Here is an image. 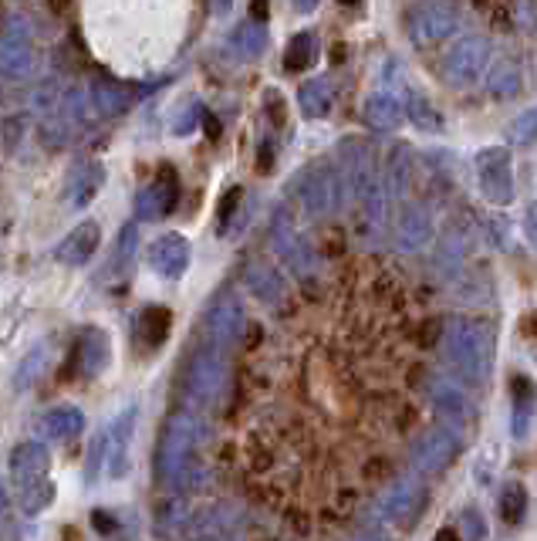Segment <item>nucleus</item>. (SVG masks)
I'll return each instance as SVG.
<instances>
[{
    "mask_svg": "<svg viewBox=\"0 0 537 541\" xmlns=\"http://www.w3.org/2000/svg\"><path fill=\"white\" fill-rule=\"evenodd\" d=\"M487 65H490V41L470 34V38L456 41L450 48V55L443 58V75H446V82H450V85L467 88V85L477 82L483 72H487Z\"/></svg>",
    "mask_w": 537,
    "mask_h": 541,
    "instance_id": "1a4fd4ad",
    "label": "nucleus"
},
{
    "mask_svg": "<svg viewBox=\"0 0 537 541\" xmlns=\"http://www.w3.org/2000/svg\"><path fill=\"white\" fill-rule=\"evenodd\" d=\"M176 200H179V180H176V173H173V170H163V173L156 176V180L146 183V186L139 190V197H136V217H139V220H159V217L173 214Z\"/></svg>",
    "mask_w": 537,
    "mask_h": 541,
    "instance_id": "f3484780",
    "label": "nucleus"
},
{
    "mask_svg": "<svg viewBox=\"0 0 537 541\" xmlns=\"http://www.w3.org/2000/svg\"><path fill=\"white\" fill-rule=\"evenodd\" d=\"M510 399H514V416H510V430L517 440H527L534 423V406H537V386L527 376L510 379Z\"/></svg>",
    "mask_w": 537,
    "mask_h": 541,
    "instance_id": "a878e982",
    "label": "nucleus"
},
{
    "mask_svg": "<svg viewBox=\"0 0 537 541\" xmlns=\"http://www.w3.org/2000/svg\"><path fill=\"white\" fill-rule=\"evenodd\" d=\"M44 366H48V342L34 345L31 356H24V362L17 366V372H14V389H17V393H24V389H31L34 383H38Z\"/></svg>",
    "mask_w": 537,
    "mask_h": 541,
    "instance_id": "c9c22d12",
    "label": "nucleus"
},
{
    "mask_svg": "<svg viewBox=\"0 0 537 541\" xmlns=\"http://www.w3.org/2000/svg\"><path fill=\"white\" fill-rule=\"evenodd\" d=\"M524 234H527V241L537 247V200L524 210Z\"/></svg>",
    "mask_w": 537,
    "mask_h": 541,
    "instance_id": "79ce46f5",
    "label": "nucleus"
},
{
    "mask_svg": "<svg viewBox=\"0 0 537 541\" xmlns=\"http://www.w3.org/2000/svg\"><path fill=\"white\" fill-rule=\"evenodd\" d=\"M203 105L196 102V99H186L183 105H179V112H176V119H173V132L176 136H190V132L200 126V119H203Z\"/></svg>",
    "mask_w": 537,
    "mask_h": 541,
    "instance_id": "58836bf2",
    "label": "nucleus"
},
{
    "mask_svg": "<svg viewBox=\"0 0 537 541\" xmlns=\"http://www.w3.org/2000/svg\"><path fill=\"white\" fill-rule=\"evenodd\" d=\"M460 28V11L450 0H426L409 14V38L419 48H433Z\"/></svg>",
    "mask_w": 537,
    "mask_h": 541,
    "instance_id": "6e6552de",
    "label": "nucleus"
},
{
    "mask_svg": "<svg viewBox=\"0 0 537 541\" xmlns=\"http://www.w3.org/2000/svg\"><path fill=\"white\" fill-rule=\"evenodd\" d=\"M234 48H237L244 58H257V55H261V51L267 48V31H264V24H257V21L240 24L237 34H234Z\"/></svg>",
    "mask_w": 537,
    "mask_h": 541,
    "instance_id": "4c0bfd02",
    "label": "nucleus"
},
{
    "mask_svg": "<svg viewBox=\"0 0 537 541\" xmlns=\"http://www.w3.org/2000/svg\"><path fill=\"white\" fill-rule=\"evenodd\" d=\"M237 203H240V190H230L227 197H223V203H220V230H223V234H227V227H230V217H234Z\"/></svg>",
    "mask_w": 537,
    "mask_h": 541,
    "instance_id": "a19ab883",
    "label": "nucleus"
},
{
    "mask_svg": "<svg viewBox=\"0 0 537 541\" xmlns=\"http://www.w3.org/2000/svg\"><path fill=\"white\" fill-rule=\"evenodd\" d=\"M338 4H345V7H355V4H358V0H338Z\"/></svg>",
    "mask_w": 537,
    "mask_h": 541,
    "instance_id": "49530a36",
    "label": "nucleus"
},
{
    "mask_svg": "<svg viewBox=\"0 0 537 541\" xmlns=\"http://www.w3.org/2000/svg\"><path fill=\"white\" fill-rule=\"evenodd\" d=\"M342 159L348 173V193H355L358 200L369 193V186L379 180V166H375V153L365 139H345L342 143Z\"/></svg>",
    "mask_w": 537,
    "mask_h": 541,
    "instance_id": "dca6fc26",
    "label": "nucleus"
},
{
    "mask_svg": "<svg viewBox=\"0 0 537 541\" xmlns=\"http://www.w3.org/2000/svg\"><path fill=\"white\" fill-rule=\"evenodd\" d=\"M406 115H409V122L423 132H440L443 129L440 112H436L433 102H429L423 92H416V88H409L406 92Z\"/></svg>",
    "mask_w": 537,
    "mask_h": 541,
    "instance_id": "473e14b6",
    "label": "nucleus"
},
{
    "mask_svg": "<svg viewBox=\"0 0 537 541\" xmlns=\"http://www.w3.org/2000/svg\"><path fill=\"white\" fill-rule=\"evenodd\" d=\"M463 450V433L456 423H446V427H436L429 430L423 440L416 443L413 450V470L423 477H433V474H443L450 470V464L460 457Z\"/></svg>",
    "mask_w": 537,
    "mask_h": 541,
    "instance_id": "0eeeda50",
    "label": "nucleus"
},
{
    "mask_svg": "<svg viewBox=\"0 0 537 541\" xmlns=\"http://www.w3.org/2000/svg\"><path fill=\"white\" fill-rule=\"evenodd\" d=\"M85 122V92L82 88H68L65 95H61V102L51 109L48 115H44V143H68L71 136L78 132V126Z\"/></svg>",
    "mask_w": 537,
    "mask_h": 541,
    "instance_id": "2eb2a0df",
    "label": "nucleus"
},
{
    "mask_svg": "<svg viewBox=\"0 0 537 541\" xmlns=\"http://www.w3.org/2000/svg\"><path fill=\"white\" fill-rule=\"evenodd\" d=\"M142 92H146V88H142ZM142 92L139 88H129L125 82H115V78H95L92 105H95V112H102V115H125L139 102Z\"/></svg>",
    "mask_w": 537,
    "mask_h": 541,
    "instance_id": "b1692460",
    "label": "nucleus"
},
{
    "mask_svg": "<svg viewBox=\"0 0 537 541\" xmlns=\"http://www.w3.org/2000/svg\"><path fill=\"white\" fill-rule=\"evenodd\" d=\"M244 285L247 291L254 295L257 301H264V305H277V301H284V281L281 274H277L271 264L264 261H250L244 268Z\"/></svg>",
    "mask_w": 537,
    "mask_h": 541,
    "instance_id": "bb28decb",
    "label": "nucleus"
},
{
    "mask_svg": "<svg viewBox=\"0 0 537 541\" xmlns=\"http://www.w3.org/2000/svg\"><path fill=\"white\" fill-rule=\"evenodd\" d=\"M203 437H207V427L203 420L190 410H179L166 420V430H163V440H159V450H156V474L159 481L169 484V487H179L186 484V477L193 474V457L200 450Z\"/></svg>",
    "mask_w": 537,
    "mask_h": 541,
    "instance_id": "f03ea898",
    "label": "nucleus"
},
{
    "mask_svg": "<svg viewBox=\"0 0 537 541\" xmlns=\"http://www.w3.org/2000/svg\"><path fill=\"white\" fill-rule=\"evenodd\" d=\"M315 58H318V38L311 31H301L294 34L288 51H284V68H288V72H301V68H308Z\"/></svg>",
    "mask_w": 537,
    "mask_h": 541,
    "instance_id": "f704fd0d",
    "label": "nucleus"
},
{
    "mask_svg": "<svg viewBox=\"0 0 537 541\" xmlns=\"http://www.w3.org/2000/svg\"><path fill=\"white\" fill-rule=\"evenodd\" d=\"M426 508V487L419 484V477H399L396 484L386 487L379 498V511L382 518L392 521V525H413V521L423 514Z\"/></svg>",
    "mask_w": 537,
    "mask_h": 541,
    "instance_id": "ddd939ff",
    "label": "nucleus"
},
{
    "mask_svg": "<svg viewBox=\"0 0 537 541\" xmlns=\"http://www.w3.org/2000/svg\"><path fill=\"white\" fill-rule=\"evenodd\" d=\"M11 491H7V481L0 477V521H7L11 518Z\"/></svg>",
    "mask_w": 537,
    "mask_h": 541,
    "instance_id": "c03bdc74",
    "label": "nucleus"
},
{
    "mask_svg": "<svg viewBox=\"0 0 537 541\" xmlns=\"http://www.w3.org/2000/svg\"><path fill=\"white\" fill-rule=\"evenodd\" d=\"M510 139H514V143H534L537 139V105L510 122Z\"/></svg>",
    "mask_w": 537,
    "mask_h": 541,
    "instance_id": "ea45409f",
    "label": "nucleus"
},
{
    "mask_svg": "<svg viewBox=\"0 0 537 541\" xmlns=\"http://www.w3.org/2000/svg\"><path fill=\"white\" fill-rule=\"evenodd\" d=\"M149 264L159 278L166 281H179L190 268V241L183 234H163L156 237L149 247Z\"/></svg>",
    "mask_w": 537,
    "mask_h": 541,
    "instance_id": "a211bd4d",
    "label": "nucleus"
},
{
    "mask_svg": "<svg viewBox=\"0 0 537 541\" xmlns=\"http://www.w3.org/2000/svg\"><path fill=\"white\" fill-rule=\"evenodd\" d=\"M362 115H365V122H369V129L392 132L402 126V119H406V102H402L392 88H379V92H372L369 99H365Z\"/></svg>",
    "mask_w": 537,
    "mask_h": 541,
    "instance_id": "5701e85b",
    "label": "nucleus"
},
{
    "mask_svg": "<svg viewBox=\"0 0 537 541\" xmlns=\"http://www.w3.org/2000/svg\"><path fill=\"white\" fill-rule=\"evenodd\" d=\"M109 356H112V339L105 328L98 325H88L82 332V339L75 345V366H78V376L85 379H95L98 372L109 366Z\"/></svg>",
    "mask_w": 537,
    "mask_h": 541,
    "instance_id": "4be33fe9",
    "label": "nucleus"
},
{
    "mask_svg": "<svg viewBox=\"0 0 537 541\" xmlns=\"http://www.w3.org/2000/svg\"><path fill=\"white\" fill-rule=\"evenodd\" d=\"M298 105H301V115L304 119H325L335 105V92L325 78H311L298 88Z\"/></svg>",
    "mask_w": 537,
    "mask_h": 541,
    "instance_id": "c85d7f7f",
    "label": "nucleus"
},
{
    "mask_svg": "<svg viewBox=\"0 0 537 541\" xmlns=\"http://www.w3.org/2000/svg\"><path fill=\"white\" fill-rule=\"evenodd\" d=\"M85 430V413L78 406H58L41 420V433L51 440H71Z\"/></svg>",
    "mask_w": 537,
    "mask_h": 541,
    "instance_id": "cd10ccee",
    "label": "nucleus"
},
{
    "mask_svg": "<svg viewBox=\"0 0 537 541\" xmlns=\"http://www.w3.org/2000/svg\"><path fill=\"white\" fill-rule=\"evenodd\" d=\"M524 514H527L524 484H507L504 491H500V518H504L507 525H521Z\"/></svg>",
    "mask_w": 537,
    "mask_h": 541,
    "instance_id": "e433bc0d",
    "label": "nucleus"
},
{
    "mask_svg": "<svg viewBox=\"0 0 537 541\" xmlns=\"http://www.w3.org/2000/svg\"><path fill=\"white\" fill-rule=\"evenodd\" d=\"M429 399H433L436 410H440L450 423H456V427H460L463 420H470L473 410H477V403L470 399L467 389H463L460 383H453V379H446V376L429 379Z\"/></svg>",
    "mask_w": 537,
    "mask_h": 541,
    "instance_id": "412c9836",
    "label": "nucleus"
},
{
    "mask_svg": "<svg viewBox=\"0 0 537 541\" xmlns=\"http://www.w3.org/2000/svg\"><path fill=\"white\" fill-rule=\"evenodd\" d=\"M98 244H102V227L95 224V220H82L78 227H71L65 237H61V244L55 247V261L68 264V268H82L88 264L98 251Z\"/></svg>",
    "mask_w": 537,
    "mask_h": 541,
    "instance_id": "6ab92c4d",
    "label": "nucleus"
},
{
    "mask_svg": "<svg viewBox=\"0 0 537 541\" xmlns=\"http://www.w3.org/2000/svg\"><path fill=\"white\" fill-rule=\"evenodd\" d=\"M136 247H139V227L125 224L119 230V241H115L112 261H109V274L112 278H125L132 271V261H136Z\"/></svg>",
    "mask_w": 537,
    "mask_h": 541,
    "instance_id": "2f4dec72",
    "label": "nucleus"
},
{
    "mask_svg": "<svg viewBox=\"0 0 537 541\" xmlns=\"http://www.w3.org/2000/svg\"><path fill=\"white\" fill-rule=\"evenodd\" d=\"M315 4H318V0H294V7H298V11H311Z\"/></svg>",
    "mask_w": 537,
    "mask_h": 541,
    "instance_id": "a18cd8bd",
    "label": "nucleus"
},
{
    "mask_svg": "<svg viewBox=\"0 0 537 541\" xmlns=\"http://www.w3.org/2000/svg\"><path fill=\"white\" fill-rule=\"evenodd\" d=\"M443 349L446 359L453 362L456 376L467 379L470 386L487 383L490 372H494V352H497L494 332L483 322H477V318H453L446 325Z\"/></svg>",
    "mask_w": 537,
    "mask_h": 541,
    "instance_id": "f257e3e1",
    "label": "nucleus"
},
{
    "mask_svg": "<svg viewBox=\"0 0 537 541\" xmlns=\"http://www.w3.org/2000/svg\"><path fill=\"white\" fill-rule=\"evenodd\" d=\"M524 85V72L521 65H517L514 58H497L494 65H490V75H487V88L500 99H510V95H517Z\"/></svg>",
    "mask_w": 537,
    "mask_h": 541,
    "instance_id": "7c9ffc66",
    "label": "nucleus"
},
{
    "mask_svg": "<svg viewBox=\"0 0 537 541\" xmlns=\"http://www.w3.org/2000/svg\"><path fill=\"white\" fill-rule=\"evenodd\" d=\"M230 383V366L220 349H207L193 356L190 369H186V396L200 406H213L223 396Z\"/></svg>",
    "mask_w": 537,
    "mask_h": 541,
    "instance_id": "423d86ee",
    "label": "nucleus"
},
{
    "mask_svg": "<svg viewBox=\"0 0 537 541\" xmlns=\"http://www.w3.org/2000/svg\"><path fill=\"white\" fill-rule=\"evenodd\" d=\"M34 68V31L24 14H7L0 24V78L21 82Z\"/></svg>",
    "mask_w": 537,
    "mask_h": 541,
    "instance_id": "20e7f679",
    "label": "nucleus"
},
{
    "mask_svg": "<svg viewBox=\"0 0 537 541\" xmlns=\"http://www.w3.org/2000/svg\"><path fill=\"white\" fill-rule=\"evenodd\" d=\"M409 173H413V156H409V149L406 146L392 149L389 166H386V186L396 200H402L409 193Z\"/></svg>",
    "mask_w": 537,
    "mask_h": 541,
    "instance_id": "72a5a7b5",
    "label": "nucleus"
},
{
    "mask_svg": "<svg viewBox=\"0 0 537 541\" xmlns=\"http://www.w3.org/2000/svg\"><path fill=\"white\" fill-rule=\"evenodd\" d=\"M139 423V403H129L105 430V474L112 481H122L132 467V437Z\"/></svg>",
    "mask_w": 537,
    "mask_h": 541,
    "instance_id": "9d476101",
    "label": "nucleus"
},
{
    "mask_svg": "<svg viewBox=\"0 0 537 541\" xmlns=\"http://www.w3.org/2000/svg\"><path fill=\"white\" fill-rule=\"evenodd\" d=\"M429 237H433V214H429V207L426 203H406L396 227H392V244L399 251H419Z\"/></svg>",
    "mask_w": 537,
    "mask_h": 541,
    "instance_id": "aec40b11",
    "label": "nucleus"
},
{
    "mask_svg": "<svg viewBox=\"0 0 537 541\" xmlns=\"http://www.w3.org/2000/svg\"><path fill=\"white\" fill-rule=\"evenodd\" d=\"M271 247L274 254L288 264V271L298 274V278H311V274L318 271V257L311 251L308 237L301 234L294 217L284 207H277L271 217Z\"/></svg>",
    "mask_w": 537,
    "mask_h": 541,
    "instance_id": "39448f33",
    "label": "nucleus"
},
{
    "mask_svg": "<svg viewBox=\"0 0 537 541\" xmlns=\"http://www.w3.org/2000/svg\"><path fill=\"white\" fill-rule=\"evenodd\" d=\"M244 328H247V312L234 295L217 298L207 308V318H203V335H207L210 349H220V352H227L230 345H237L240 335H244Z\"/></svg>",
    "mask_w": 537,
    "mask_h": 541,
    "instance_id": "9b49d317",
    "label": "nucleus"
},
{
    "mask_svg": "<svg viewBox=\"0 0 537 541\" xmlns=\"http://www.w3.org/2000/svg\"><path fill=\"white\" fill-rule=\"evenodd\" d=\"M291 197L301 203L304 214L311 217H328L342 207V197H345V183H342V173L335 166H311V170L298 173L291 180Z\"/></svg>",
    "mask_w": 537,
    "mask_h": 541,
    "instance_id": "7ed1b4c3",
    "label": "nucleus"
},
{
    "mask_svg": "<svg viewBox=\"0 0 537 541\" xmlns=\"http://www.w3.org/2000/svg\"><path fill=\"white\" fill-rule=\"evenodd\" d=\"M105 186V166L98 163H78L75 170L68 173V203L75 210H85Z\"/></svg>",
    "mask_w": 537,
    "mask_h": 541,
    "instance_id": "393cba45",
    "label": "nucleus"
},
{
    "mask_svg": "<svg viewBox=\"0 0 537 541\" xmlns=\"http://www.w3.org/2000/svg\"><path fill=\"white\" fill-rule=\"evenodd\" d=\"M169 325H173V315H169V308H159V305L142 308L136 318L139 339L146 342L149 349H159V345L169 339Z\"/></svg>",
    "mask_w": 537,
    "mask_h": 541,
    "instance_id": "c756f323",
    "label": "nucleus"
},
{
    "mask_svg": "<svg viewBox=\"0 0 537 541\" xmlns=\"http://www.w3.org/2000/svg\"><path fill=\"white\" fill-rule=\"evenodd\" d=\"M477 180L487 203L507 207L514 200V170H510V153L504 146H490L477 156Z\"/></svg>",
    "mask_w": 537,
    "mask_h": 541,
    "instance_id": "f8f14e48",
    "label": "nucleus"
},
{
    "mask_svg": "<svg viewBox=\"0 0 537 541\" xmlns=\"http://www.w3.org/2000/svg\"><path fill=\"white\" fill-rule=\"evenodd\" d=\"M11 481L14 491L24 494L31 487H41L51 481V454L41 440H28V443H17L14 454H11Z\"/></svg>",
    "mask_w": 537,
    "mask_h": 541,
    "instance_id": "4468645a",
    "label": "nucleus"
},
{
    "mask_svg": "<svg viewBox=\"0 0 537 541\" xmlns=\"http://www.w3.org/2000/svg\"><path fill=\"white\" fill-rule=\"evenodd\" d=\"M463 521H467V525H470L467 535H473V538H483V535H487V528H483V521H480V511H477V508H467V511H463Z\"/></svg>",
    "mask_w": 537,
    "mask_h": 541,
    "instance_id": "37998d69",
    "label": "nucleus"
}]
</instances>
